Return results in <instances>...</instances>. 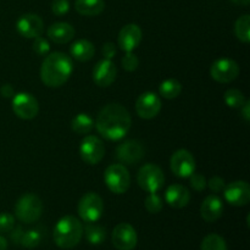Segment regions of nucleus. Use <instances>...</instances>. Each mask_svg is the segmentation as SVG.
Here are the masks:
<instances>
[{
    "instance_id": "nucleus-32",
    "label": "nucleus",
    "mask_w": 250,
    "mask_h": 250,
    "mask_svg": "<svg viewBox=\"0 0 250 250\" xmlns=\"http://www.w3.org/2000/svg\"><path fill=\"white\" fill-rule=\"evenodd\" d=\"M15 227V216L9 212L0 214V233H9Z\"/></svg>"
},
{
    "instance_id": "nucleus-1",
    "label": "nucleus",
    "mask_w": 250,
    "mask_h": 250,
    "mask_svg": "<svg viewBox=\"0 0 250 250\" xmlns=\"http://www.w3.org/2000/svg\"><path fill=\"white\" fill-rule=\"evenodd\" d=\"M131 115L120 104H109L100 110L95 120L98 132L109 141H120L131 128Z\"/></svg>"
},
{
    "instance_id": "nucleus-11",
    "label": "nucleus",
    "mask_w": 250,
    "mask_h": 250,
    "mask_svg": "<svg viewBox=\"0 0 250 250\" xmlns=\"http://www.w3.org/2000/svg\"><path fill=\"white\" fill-rule=\"evenodd\" d=\"M170 167L177 177L188 178L195 171V159L186 149L175 151L170 159Z\"/></svg>"
},
{
    "instance_id": "nucleus-41",
    "label": "nucleus",
    "mask_w": 250,
    "mask_h": 250,
    "mask_svg": "<svg viewBox=\"0 0 250 250\" xmlns=\"http://www.w3.org/2000/svg\"><path fill=\"white\" fill-rule=\"evenodd\" d=\"M241 111H242V116L244 117V120H246V121H249L250 120V102L249 100H247V102L244 103L243 106L241 107Z\"/></svg>"
},
{
    "instance_id": "nucleus-6",
    "label": "nucleus",
    "mask_w": 250,
    "mask_h": 250,
    "mask_svg": "<svg viewBox=\"0 0 250 250\" xmlns=\"http://www.w3.org/2000/svg\"><path fill=\"white\" fill-rule=\"evenodd\" d=\"M104 212V202L97 193L89 192L78 203V215L87 224H94Z\"/></svg>"
},
{
    "instance_id": "nucleus-18",
    "label": "nucleus",
    "mask_w": 250,
    "mask_h": 250,
    "mask_svg": "<svg viewBox=\"0 0 250 250\" xmlns=\"http://www.w3.org/2000/svg\"><path fill=\"white\" fill-rule=\"evenodd\" d=\"M117 42H119V46L121 48V50L126 51V53L133 51L134 49L138 48L142 42L141 27L136 23L126 24L120 31Z\"/></svg>"
},
{
    "instance_id": "nucleus-15",
    "label": "nucleus",
    "mask_w": 250,
    "mask_h": 250,
    "mask_svg": "<svg viewBox=\"0 0 250 250\" xmlns=\"http://www.w3.org/2000/svg\"><path fill=\"white\" fill-rule=\"evenodd\" d=\"M116 156L121 163L127 165H136L143 159L144 146L136 139L126 141L117 146Z\"/></svg>"
},
{
    "instance_id": "nucleus-29",
    "label": "nucleus",
    "mask_w": 250,
    "mask_h": 250,
    "mask_svg": "<svg viewBox=\"0 0 250 250\" xmlns=\"http://www.w3.org/2000/svg\"><path fill=\"white\" fill-rule=\"evenodd\" d=\"M224 99L227 106L232 107V109H241L244 105V103L247 102L243 93L238 89L226 90V93L224 95Z\"/></svg>"
},
{
    "instance_id": "nucleus-10",
    "label": "nucleus",
    "mask_w": 250,
    "mask_h": 250,
    "mask_svg": "<svg viewBox=\"0 0 250 250\" xmlns=\"http://www.w3.org/2000/svg\"><path fill=\"white\" fill-rule=\"evenodd\" d=\"M239 75V66L232 59L222 58L215 61L210 67V76L219 83H229Z\"/></svg>"
},
{
    "instance_id": "nucleus-24",
    "label": "nucleus",
    "mask_w": 250,
    "mask_h": 250,
    "mask_svg": "<svg viewBox=\"0 0 250 250\" xmlns=\"http://www.w3.org/2000/svg\"><path fill=\"white\" fill-rule=\"evenodd\" d=\"M71 128L77 134H88L94 128V120L88 114L81 112L76 115L71 121Z\"/></svg>"
},
{
    "instance_id": "nucleus-27",
    "label": "nucleus",
    "mask_w": 250,
    "mask_h": 250,
    "mask_svg": "<svg viewBox=\"0 0 250 250\" xmlns=\"http://www.w3.org/2000/svg\"><path fill=\"white\" fill-rule=\"evenodd\" d=\"M234 32H236L237 38L243 43L250 42V16L243 15L239 17L234 24Z\"/></svg>"
},
{
    "instance_id": "nucleus-17",
    "label": "nucleus",
    "mask_w": 250,
    "mask_h": 250,
    "mask_svg": "<svg viewBox=\"0 0 250 250\" xmlns=\"http://www.w3.org/2000/svg\"><path fill=\"white\" fill-rule=\"evenodd\" d=\"M117 68L111 60H100L93 70V81L98 87H109L115 82Z\"/></svg>"
},
{
    "instance_id": "nucleus-16",
    "label": "nucleus",
    "mask_w": 250,
    "mask_h": 250,
    "mask_svg": "<svg viewBox=\"0 0 250 250\" xmlns=\"http://www.w3.org/2000/svg\"><path fill=\"white\" fill-rule=\"evenodd\" d=\"M16 29L22 37L34 39L42 36L44 31V24L41 17L34 14L22 15L16 23Z\"/></svg>"
},
{
    "instance_id": "nucleus-42",
    "label": "nucleus",
    "mask_w": 250,
    "mask_h": 250,
    "mask_svg": "<svg viewBox=\"0 0 250 250\" xmlns=\"http://www.w3.org/2000/svg\"><path fill=\"white\" fill-rule=\"evenodd\" d=\"M7 249V242L4 237L0 234V250H6Z\"/></svg>"
},
{
    "instance_id": "nucleus-8",
    "label": "nucleus",
    "mask_w": 250,
    "mask_h": 250,
    "mask_svg": "<svg viewBox=\"0 0 250 250\" xmlns=\"http://www.w3.org/2000/svg\"><path fill=\"white\" fill-rule=\"evenodd\" d=\"M12 110L20 119L32 120L39 112L38 100L29 93H17L12 97Z\"/></svg>"
},
{
    "instance_id": "nucleus-21",
    "label": "nucleus",
    "mask_w": 250,
    "mask_h": 250,
    "mask_svg": "<svg viewBox=\"0 0 250 250\" xmlns=\"http://www.w3.org/2000/svg\"><path fill=\"white\" fill-rule=\"evenodd\" d=\"M48 38L53 43L56 44H66L75 38L76 31L70 23L66 22H56L51 24L48 28Z\"/></svg>"
},
{
    "instance_id": "nucleus-3",
    "label": "nucleus",
    "mask_w": 250,
    "mask_h": 250,
    "mask_svg": "<svg viewBox=\"0 0 250 250\" xmlns=\"http://www.w3.org/2000/svg\"><path fill=\"white\" fill-rule=\"evenodd\" d=\"M83 236L82 222L75 216H63L54 227V242L61 249H72Z\"/></svg>"
},
{
    "instance_id": "nucleus-43",
    "label": "nucleus",
    "mask_w": 250,
    "mask_h": 250,
    "mask_svg": "<svg viewBox=\"0 0 250 250\" xmlns=\"http://www.w3.org/2000/svg\"><path fill=\"white\" fill-rule=\"evenodd\" d=\"M231 1H233L234 4H237V5H242V6H247V5H249L250 0H231Z\"/></svg>"
},
{
    "instance_id": "nucleus-2",
    "label": "nucleus",
    "mask_w": 250,
    "mask_h": 250,
    "mask_svg": "<svg viewBox=\"0 0 250 250\" xmlns=\"http://www.w3.org/2000/svg\"><path fill=\"white\" fill-rule=\"evenodd\" d=\"M73 63L70 56L56 51L45 56L41 67L42 82L50 88L65 84L72 75Z\"/></svg>"
},
{
    "instance_id": "nucleus-20",
    "label": "nucleus",
    "mask_w": 250,
    "mask_h": 250,
    "mask_svg": "<svg viewBox=\"0 0 250 250\" xmlns=\"http://www.w3.org/2000/svg\"><path fill=\"white\" fill-rule=\"evenodd\" d=\"M189 200L190 193L185 186L172 185L166 189L165 202L175 209H182V208L187 207Z\"/></svg>"
},
{
    "instance_id": "nucleus-4",
    "label": "nucleus",
    "mask_w": 250,
    "mask_h": 250,
    "mask_svg": "<svg viewBox=\"0 0 250 250\" xmlns=\"http://www.w3.org/2000/svg\"><path fill=\"white\" fill-rule=\"evenodd\" d=\"M43 212V203L38 195L27 193L17 200L15 205V216L23 224L38 221Z\"/></svg>"
},
{
    "instance_id": "nucleus-33",
    "label": "nucleus",
    "mask_w": 250,
    "mask_h": 250,
    "mask_svg": "<svg viewBox=\"0 0 250 250\" xmlns=\"http://www.w3.org/2000/svg\"><path fill=\"white\" fill-rule=\"evenodd\" d=\"M121 63L124 70L128 71V72H133V71H136L138 68L139 60L132 51H129V53H126V55L122 58Z\"/></svg>"
},
{
    "instance_id": "nucleus-34",
    "label": "nucleus",
    "mask_w": 250,
    "mask_h": 250,
    "mask_svg": "<svg viewBox=\"0 0 250 250\" xmlns=\"http://www.w3.org/2000/svg\"><path fill=\"white\" fill-rule=\"evenodd\" d=\"M33 50L41 56L48 55L49 50H50V44H49L48 39L43 38V37H41V36L37 37V38H34Z\"/></svg>"
},
{
    "instance_id": "nucleus-37",
    "label": "nucleus",
    "mask_w": 250,
    "mask_h": 250,
    "mask_svg": "<svg viewBox=\"0 0 250 250\" xmlns=\"http://www.w3.org/2000/svg\"><path fill=\"white\" fill-rule=\"evenodd\" d=\"M208 186H209L210 189L215 193H220L225 189L226 185H225L224 178L219 177V176H215V177H211L208 182Z\"/></svg>"
},
{
    "instance_id": "nucleus-31",
    "label": "nucleus",
    "mask_w": 250,
    "mask_h": 250,
    "mask_svg": "<svg viewBox=\"0 0 250 250\" xmlns=\"http://www.w3.org/2000/svg\"><path fill=\"white\" fill-rule=\"evenodd\" d=\"M144 205H146V209L148 210L150 214H158V212H160L164 208L163 199H161L156 193H149L148 197L146 198Z\"/></svg>"
},
{
    "instance_id": "nucleus-9",
    "label": "nucleus",
    "mask_w": 250,
    "mask_h": 250,
    "mask_svg": "<svg viewBox=\"0 0 250 250\" xmlns=\"http://www.w3.org/2000/svg\"><path fill=\"white\" fill-rule=\"evenodd\" d=\"M81 158L88 165H97L105 155V146L97 136H87L81 142Z\"/></svg>"
},
{
    "instance_id": "nucleus-38",
    "label": "nucleus",
    "mask_w": 250,
    "mask_h": 250,
    "mask_svg": "<svg viewBox=\"0 0 250 250\" xmlns=\"http://www.w3.org/2000/svg\"><path fill=\"white\" fill-rule=\"evenodd\" d=\"M102 53L104 55L105 59L107 60H111L115 55H116L117 50H116V45L114 43H105L102 48Z\"/></svg>"
},
{
    "instance_id": "nucleus-36",
    "label": "nucleus",
    "mask_w": 250,
    "mask_h": 250,
    "mask_svg": "<svg viewBox=\"0 0 250 250\" xmlns=\"http://www.w3.org/2000/svg\"><path fill=\"white\" fill-rule=\"evenodd\" d=\"M70 10V2L68 0H53L51 2V11L58 16L66 15Z\"/></svg>"
},
{
    "instance_id": "nucleus-14",
    "label": "nucleus",
    "mask_w": 250,
    "mask_h": 250,
    "mask_svg": "<svg viewBox=\"0 0 250 250\" xmlns=\"http://www.w3.org/2000/svg\"><path fill=\"white\" fill-rule=\"evenodd\" d=\"M225 199L233 207H244L250 202V187L246 181H234L225 187Z\"/></svg>"
},
{
    "instance_id": "nucleus-40",
    "label": "nucleus",
    "mask_w": 250,
    "mask_h": 250,
    "mask_svg": "<svg viewBox=\"0 0 250 250\" xmlns=\"http://www.w3.org/2000/svg\"><path fill=\"white\" fill-rule=\"evenodd\" d=\"M0 94H1L4 98H12L15 95L14 88H12V85L10 84L1 85V88H0Z\"/></svg>"
},
{
    "instance_id": "nucleus-23",
    "label": "nucleus",
    "mask_w": 250,
    "mask_h": 250,
    "mask_svg": "<svg viewBox=\"0 0 250 250\" xmlns=\"http://www.w3.org/2000/svg\"><path fill=\"white\" fill-rule=\"evenodd\" d=\"M75 9L82 16H98L105 9L104 0H76Z\"/></svg>"
},
{
    "instance_id": "nucleus-26",
    "label": "nucleus",
    "mask_w": 250,
    "mask_h": 250,
    "mask_svg": "<svg viewBox=\"0 0 250 250\" xmlns=\"http://www.w3.org/2000/svg\"><path fill=\"white\" fill-rule=\"evenodd\" d=\"M182 92V84L175 78H167L159 87V93L165 99H175Z\"/></svg>"
},
{
    "instance_id": "nucleus-30",
    "label": "nucleus",
    "mask_w": 250,
    "mask_h": 250,
    "mask_svg": "<svg viewBox=\"0 0 250 250\" xmlns=\"http://www.w3.org/2000/svg\"><path fill=\"white\" fill-rule=\"evenodd\" d=\"M42 241V233L38 229H28V231L23 232V236L21 239V246L24 248H36L39 246Z\"/></svg>"
},
{
    "instance_id": "nucleus-22",
    "label": "nucleus",
    "mask_w": 250,
    "mask_h": 250,
    "mask_svg": "<svg viewBox=\"0 0 250 250\" xmlns=\"http://www.w3.org/2000/svg\"><path fill=\"white\" fill-rule=\"evenodd\" d=\"M70 53L75 60L81 61V62L89 61L94 56V44L92 42L87 41V39H78L71 45Z\"/></svg>"
},
{
    "instance_id": "nucleus-35",
    "label": "nucleus",
    "mask_w": 250,
    "mask_h": 250,
    "mask_svg": "<svg viewBox=\"0 0 250 250\" xmlns=\"http://www.w3.org/2000/svg\"><path fill=\"white\" fill-rule=\"evenodd\" d=\"M188 178H189L190 187L194 190H197V192H202V190H204L205 188H207V180H205L204 176L200 175V173H193V175H190Z\"/></svg>"
},
{
    "instance_id": "nucleus-7",
    "label": "nucleus",
    "mask_w": 250,
    "mask_h": 250,
    "mask_svg": "<svg viewBox=\"0 0 250 250\" xmlns=\"http://www.w3.org/2000/svg\"><path fill=\"white\" fill-rule=\"evenodd\" d=\"M137 182L139 187L148 193H156L163 188L165 183V176L163 170L154 164H146L137 175Z\"/></svg>"
},
{
    "instance_id": "nucleus-28",
    "label": "nucleus",
    "mask_w": 250,
    "mask_h": 250,
    "mask_svg": "<svg viewBox=\"0 0 250 250\" xmlns=\"http://www.w3.org/2000/svg\"><path fill=\"white\" fill-rule=\"evenodd\" d=\"M200 250H227V244L221 236L210 233L202 241Z\"/></svg>"
},
{
    "instance_id": "nucleus-12",
    "label": "nucleus",
    "mask_w": 250,
    "mask_h": 250,
    "mask_svg": "<svg viewBox=\"0 0 250 250\" xmlns=\"http://www.w3.org/2000/svg\"><path fill=\"white\" fill-rule=\"evenodd\" d=\"M138 236L129 224H119L112 231V244L117 250H133L137 247Z\"/></svg>"
},
{
    "instance_id": "nucleus-39",
    "label": "nucleus",
    "mask_w": 250,
    "mask_h": 250,
    "mask_svg": "<svg viewBox=\"0 0 250 250\" xmlns=\"http://www.w3.org/2000/svg\"><path fill=\"white\" fill-rule=\"evenodd\" d=\"M10 232H11V241L14 242L15 244L21 243L22 236H23V229H22L20 226H17V227H14Z\"/></svg>"
},
{
    "instance_id": "nucleus-25",
    "label": "nucleus",
    "mask_w": 250,
    "mask_h": 250,
    "mask_svg": "<svg viewBox=\"0 0 250 250\" xmlns=\"http://www.w3.org/2000/svg\"><path fill=\"white\" fill-rule=\"evenodd\" d=\"M83 232H84L88 243H90L92 246H99L106 239V231L104 227L99 226V225L88 224Z\"/></svg>"
},
{
    "instance_id": "nucleus-5",
    "label": "nucleus",
    "mask_w": 250,
    "mask_h": 250,
    "mask_svg": "<svg viewBox=\"0 0 250 250\" xmlns=\"http://www.w3.org/2000/svg\"><path fill=\"white\" fill-rule=\"evenodd\" d=\"M104 181L106 187L115 194H124L131 185L128 170L121 164H112L105 170Z\"/></svg>"
},
{
    "instance_id": "nucleus-13",
    "label": "nucleus",
    "mask_w": 250,
    "mask_h": 250,
    "mask_svg": "<svg viewBox=\"0 0 250 250\" xmlns=\"http://www.w3.org/2000/svg\"><path fill=\"white\" fill-rule=\"evenodd\" d=\"M161 99L153 92H146L139 95L136 102V111L139 117L144 120H151L160 112Z\"/></svg>"
},
{
    "instance_id": "nucleus-19",
    "label": "nucleus",
    "mask_w": 250,
    "mask_h": 250,
    "mask_svg": "<svg viewBox=\"0 0 250 250\" xmlns=\"http://www.w3.org/2000/svg\"><path fill=\"white\" fill-rule=\"evenodd\" d=\"M224 203L217 195H208L200 205V216L207 222H215L222 216Z\"/></svg>"
}]
</instances>
